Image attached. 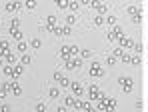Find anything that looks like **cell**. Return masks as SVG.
Masks as SVG:
<instances>
[{
  "instance_id": "obj_8",
  "label": "cell",
  "mask_w": 148,
  "mask_h": 112,
  "mask_svg": "<svg viewBox=\"0 0 148 112\" xmlns=\"http://www.w3.org/2000/svg\"><path fill=\"white\" fill-rule=\"evenodd\" d=\"M58 112H66V108H64V106H62V108H58Z\"/></svg>"
},
{
  "instance_id": "obj_7",
  "label": "cell",
  "mask_w": 148,
  "mask_h": 112,
  "mask_svg": "<svg viewBox=\"0 0 148 112\" xmlns=\"http://www.w3.org/2000/svg\"><path fill=\"white\" fill-rule=\"evenodd\" d=\"M0 112H10V110H8V108H6V106H2V110H0Z\"/></svg>"
},
{
  "instance_id": "obj_5",
  "label": "cell",
  "mask_w": 148,
  "mask_h": 112,
  "mask_svg": "<svg viewBox=\"0 0 148 112\" xmlns=\"http://www.w3.org/2000/svg\"><path fill=\"white\" fill-rule=\"evenodd\" d=\"M32 46H34V48H38V46H40V40H36V38H34V40H32Z\"/></svg>"
},
{
  "instance_id": "obj_4",
  "label": "cell",
  "mask_w": 148,
  "mask_h": 112,
  "mask_svg": "<svg viewBox=\"0 0 148 112\" xmlns=\"http://www.w3.org/2000/svg\"><path fill=\"white\" fill-rule=\"evenodd\" d=\"M16 8H18V4H8V8H6V10H10V12H12V10H16Z\"/></svg>"
},
{
  "instance_id": "obj_6",
  "label": "cell",
  "mask_w": 148,
  "mask_h": 112,
  "mask_svg": "<svg viewBox=\"0 0 148 112\" xmlns=\"http://www.w3.org/2000/svg\"><path fill=\"white\" fill-rule=\"evenodd\" d=\"M0 48H2V52H4V50H8V42H2V44H0Z\"/></svg>"
},
{
  "instance_id": "obj_1",
  "label": "cell",
  "mask_w": 148,
  "mask_h": 112,
  "mask_svg": "<svg viewBox=\"0 0 148 112\" xmlns=\"http://www.w3.org/2000/svg\"><path fill=\"white\" fill-rule=\"evenodd\" d=\"M20 74H22V66H16L12 70V76H20Z\"/></svg>"
},
{
  "instance_id": "obj_9",
  "label": "cell",
  "mask_w": 148,
  "mask_h": 112,
  "mask_svg": "<svg viewBox=\"0 0 148 112\" xmlns=\"http://www.w3.org/2000/svg\"><path fill=\"white\" fill-rule=\"evenodd\" d=\"M0 64H2V60H0Z\"/></svg>"
},
{
  "instance_id": "obj_3",
  "label": "cell",
  "mask_w": 148,
  "mask_h": 112,
  "mask_svg": "<svg viewBox=\"0 0 148 112\" xmlns=\"http://www.w3.org/2000/svg\"><path fill=\"white\" fill-rule=\"evenodd\" d=\"M92 74H94V76H98V74H102V70H100L98 66H92Z\"/></svg>"
},
{
  "instance_id": "obj_2",
  "label": "cell",
  "mask_w": 148,
  "mask_h": 112,
  "mask_svg": "<svg viewBox=\"0 0 148 112\" xmlns=\"http://www.w3.org/2000/svg\"><path fill=\"white\" fill-rule=\"evenodd\" d=\"M8 86H2V88H0V98H4V96H6V94H8Z\"/></svg>"
}]
</instances>
